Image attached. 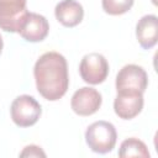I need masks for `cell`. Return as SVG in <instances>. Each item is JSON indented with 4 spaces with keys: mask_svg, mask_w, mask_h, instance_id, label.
Returning <instances> with one entry per match:
<instances>
[{
    "mask_svg": "<svg viewBox=\"0 0 158 158\" xmlns=\"http://www.w3.org/2000/svg\"><path fill=\"white\" fill-rule=\"evenodd\" d=\"M136 37L143 49H151L158 41V19L156 15L143 16L136 26Z\"/></svg>",
    "mask_w": 158,
    "mask_h": 158,
    "instance_id": "obj_10",
    "label": "cell"
},
{
    "mask_svg": "<svg viewBox=\"0 0 158 158\" xmlns=\"http://www.w3.org/2000/svg\"><path fill=\"white\" fill-rule=\"evenodd\" d=\"M38 93L49 101L59 100L68 90L69 77L65 58L58 52L42 54L33 69Z\"/></svg>",
    "mask_w": 158,
    "mask_h": 158,
    "instance_id": "obj_1",
    "label": "cell"
},
{
    "mask_svg": "<svg viewBox=\"0 0 158 158\" xmlns=\"http://www.w3.org/2000/svg\"><path fill=\"white\" fill-rule=\"evenodd\" d=\"M49 31V23L47 19L40 14L27 11L20 23L19 33L28 42H41L43 41Z\"/></svg>",
    "mask_w": 158,
    "mask_h": 158,
    "instance_id": "obj_7",
    "label": "cell"
},
{
    "mask_svg": "<svg viewBox=\"0 0 158 158\" xmlns=\"http://www.w3.org/2000/svg\"><path fill=\"white\" fill-rule=\"evenodd\" d=\"M148 85V77L146 70L136 64H127L120 69L116 75L117 91L144 93Z\"/></svg>",
    "mask_w": 158,
    "mask_h": 158,
    "instance_id": "obj_4",
    "label": "cell"
},
{
    "mask_svg": "<svg viewBox=\"0 0 158 158\" xmlns=\"http://www.w3.org/2000/svg\"><path fill=\"white\" fill-rule=\"evenodd\" d=\"M56 19L65 27H74L79 25L84 16L83 6L75 0H62L54 9Z\"/></svg>",
    "mask_w": 158,
    "mask_h": 158,
    "instance_id": "obj_11",
    "label": "cell"
},
{
    "mask_svg": "<svg viewBox=\"0 0 158 158\" xmlns=\"http://www.w3.org/2000/svg\"><path fill=\"white\" fill-rule=\"evenodd\" d=\"M118 156L121 158H130V157H142V158H149V152L147 146L137 139V138H127L121 143Z\"/></svg>",
    "mask_w": 158,
    "mask_h": 158,
    "instance_id": "obj_12",
    "label": "cell"
},
{
    "mask_svg": "<svg viewBox=\"0 0 158 158\" xmlns=\"http://www.w3.org/2000/svg\"><path fill=\"white\" fill-rule=\"evenodd\" d=\"M20 157H46V153L41 149V147L31 144L25 147V149L20 153Z\"/></svg>",
    "mask_w": 158,
    "mask_h": 158,
    "instance_id": "obj_14",
    "label": "cell"
},
{
    "mask_svg": "<svg viewBox=\"0 0 158 158\" xmlns=\"http://www.w3.org/2000/svg\"><path fill=\"white\" fill-rule=\"evenodd\" d=\"M135 0H102V9L109 15H122L127 12Z\"/></svg>",
    "mask_w": 158,
    "mask_h": 158,
    "instance_id": "obj_13",
    "label": "cell"
},
{
    "mask_svg": "<svg viewBox=\"0 0 158 158\" xmlns=\"http://www.w3.org/2000/svg\"><path fill=\"white\" fill-rule=\"evenodd\" d=\"M27 0H0V28L6 32H17L27 12Z\"/></svg>",
    "mask_w": 158,
    "mask_h": 158,
    "instance_id": "obj_6",
    "label": "cell"
},
{
    "mask_svg": "<svg viewBox=\"0 0 158 158\" xmlns=\"http://www.w3.org/2000/svg\"><path fill=\"white\" fill-rule=\"evenodd\" d=\"M143 109V93L117 91L114 101V110L120 118L131 120Z\"/></svg>",
    "mask_w": 158,
    "mask_h": 158,
    "instance_id": "obj_9",
    "label": "cell"
},
{
    "mask_svg": "<svg viewBox=\"0 0 158 158\" xmlns=\"http://www.w3.org/2000/svg\"><path fill=\"white\" fill-rule=\"evenodd\" d=\"M101 101V94L96 89L84 86L73 94L70 105L77 115L90 116L100 109Z\"/></svg>",
    "mask_w": 158,
    "mask_h": 158,
    "instance_id": "obj_8",
    "label": "cell"
},
{
    "mask_svg": "<svg viewBox=\"0 0 158 158\" xmlns=\"http://www.w3.org/2000/svg\"><path fill=\"white\" fill-rule=\"evenodd\" d=\"M2 46H4V43H2V38H1V36H0V54H1V51H2Z\"/></svg>",
    "mask_w": 158,
    "mask_h": 158,
    "instance_id": "obj_15",
    "label": "cell"
},
{
    "mask_svg": "<svg viewBox=\"0 0 158 158\" xmlns=\"http://www.w3.org/2000/svg\"><path fill=\"white\" fill-rule=\"evenodd\" d=\"M79 73L81 79L91 85L102 83L109 74V63L100 53H89L83 57Z\"/></svg>",
    "mask_w": 158,
    "mask_h": 158,
    "instance_id": "obj_5",
    "label": "cell"
},
{
    "mask_svg": "<svg viewBox=\"0 0 158 158\" xmlns=\"http://www.w3.org/2000/svg\"><path fill=\"white\" fill-rule=\"evenodd\" d=\"M116 128L107 121H96L91 123L85 132V141L89 148L100 154L111 152L116 144Z\"/></svg>",
    "mask_w": 158,
    "mask_h": 158,
    "instance_id": "obj_2",
    "label": "cell"
},
{
    "mask_svg": "<svg viewBox=\"0 0 158 158\" xmlns=\"http://www.w3.org/2000/svg\"><path fill=\"white\" fill-rule=\"evenodd\" d=\"M11 118L20 127H30L35 125L42 112L38 101L30 95H20L11 104Z\"/></svg>",
    "mask_w": 158,
    "mask_h": 158,
    "instance_id": "obj_3",
    "label": "cell"
}]
</instances>
